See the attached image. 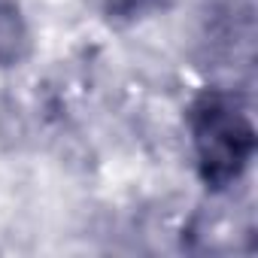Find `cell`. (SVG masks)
Here are the masks:
<instances>
[{
    "label": "cell",
    "mask_w": 258,
    "mask_h": 258,
    "mask_svg": "<svg viewBox=\"0 0 258 258\" xmlns=\"http://www.w3.org/2000/svg\"><path fill=\"white\" fill-rule=\"evenodd\" d=\"M198 173L207 188L225 191L246 173L255 155V127L249 106L231 88H204L185 112Z\"/></svg>",
    "instance_id": "6da1fadb"
},
{
    "label": "cell",
    "mask_w": 258,
    "mask_h": 258,
    "mask_svg": "<svg viewBox=\"0 0 258 258\" xmlns=\"http://www.w3.org/2000/svg\"><path fill=\"white\" fill-rule=\"evenodd\" d=\"M31 49L28 22L16 0H0V67H16Z\"/></svg>",
    "instance_id": "7a4b0ae2"
},
{
    "label": "cell",
    "mask_w": 258,
    "mask_h": 258,
    "mask_svg": "<svg viewBox=\"0 0 258 258\" xmlns=\"http://www.w3.org/2000/svg\"><path fill=\"white\" fill-rule=\"evenodd\" d=\"M158 0H106V16L109 19H137L146 10H152Z\"/></svg>",
    "instance_id": "3957f363"
}]
</instances>
